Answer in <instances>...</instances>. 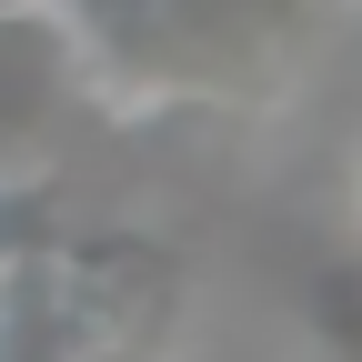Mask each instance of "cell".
Masks as SVG:
<instances>
[{
    "instance_id": "6da1fadb",
    "label": "cell",
    "mask_w": 362,
    "mask_h": 362,
    "mask_svg": "<svg viewBox=\"0 0 362 362\" xmlns=\"http://www.w3.org/2000/svg\"><path fill=\"white\" fill-rule=\"evenodd\" d=\"M90 101L111 111H272L302 81L312 0H61Z\"/></svg>"
},
{
    "instance_id": "7a4b0ae2",
    "label": "cell",
    "mask_w": 362,
    "mask_h": 362,
    "mask_svg": "<svg viewBox=\"0 0 362 362\" xmlns=\"http://www.w3.org/2000/svg\"><path fill=\"white\" fill-rule=\"evenodd\" d=\"M181 262L151 232H40L0 262V362H161Z\"/></svg>"
},
{
    "instance_id": "3957f363",
    "label": "cell",
    "mask_w": 362,
    "mask_h": 362,
    "mask_svg": "<svg viewBox=\"0 0 362 362\" xmlns=\"http://www.w3.org/2000/svg\"><path fill=\"white\" fill-rule=\"evenodd\" d=\"M90 101L61 0H0V171H40L51 131Z\"/></svg>"
},
{
    "instance_id": "277c9868",
    "label": "cell",
    "mask_w": 362,
    "mask_h": 362,
    "mask_svg": "<svg viewBox=\"0 0 362 362\" xmlns=\"http://www.w3.org/2000/svg\"><path fill=\"white\" fill-rule=\"evenodd\" d=\"M302 352L362 362V252H322L302 272Z\"/></svg>"
},
{
    "instance_id": "5b68a950",
    "label": "cell",
    "mask_w": 362,
    "mask_h": 362,
    "mask_svg": "<svg viewBox=\"0 0 362 362\" xmlns=\"http://www.w3.org/2000/svg\"><path fill=\"white\" fill-rule=\"evenodd\" d=\"M40 221H61V181H51V161H40V171H0V262H11Z\"/></svg>"
}]
</instances>
